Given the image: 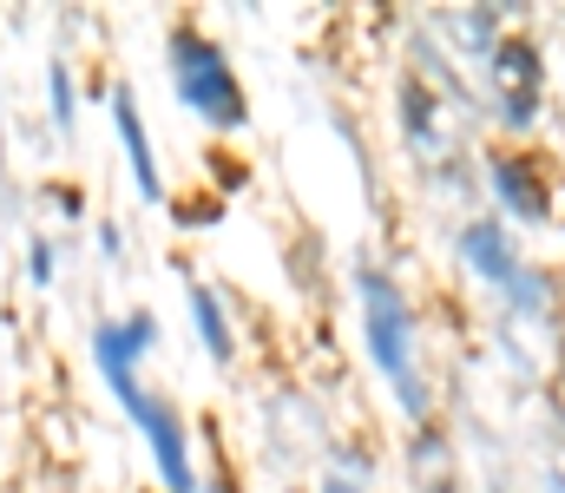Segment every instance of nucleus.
<instances>
[{
	"mask_svg": "<svg viewBox=\"0 0 565 493\" xmlns=\"http://www.w3.org/2000/svg\"><path fill=\"white\" fill-rule=\"evenodd\" d=\"M178 86L191 99V112L217 119V126H237L244 119V93L231 79V66L204 46V40H178Z\"/></svg>",
	"mask_w": 565,
	"mask_h": 493,
	"instance_id": "obj_1",
	"label": "nucleus"
},
{
	"mask_svg": "<svg viewBox=\"0 0 565 493\" xmlns=\"http://www.w3.org/2000/svg\"><path fill=\"white\" fill-rule=\"evenodd\" d=\"M362 303H369V342H375L382 368L402 382V395H408V401H422V395H415V382H408V310H402V297L369 270V277H362Z\"/></svg>",
	"mask_w": 565,
	"mask_h": 493,
	"instance_id": "obj_2",
	"label": "nucleus"
},
{
	"mask_svg": "<svg viewBox=\"0 0 565 493\" xmlns=\"http://www.w3.org/2000/svg\"><path fill=\"white\" fill-rule=\"evenodd\" d=\"M493 79H500V99H507V119H533L540 106V60L526 40H507L493 53Z\"/></svg>",
	"mask_w": 565,
	"mask_h": 493,
	"instance_id": "obj_3",
	"label": "nucleus"
},
{
	"mask_svg": "<svg viewBox=\"0 0 565 493\" xmlns=\"http://www.w3.org/2000/svg\"><path fill=\"white\" fill-rule=\"evenodd\" d=\"M132 415L145 421V435H151V448H158V468H164V481L178 493H191V468H184V441H178V421L158 408V401H132Z\"/></svg>",
	"mask_w": 565,
	"mask_h": 493,
	"instance_id": "obj_4",
	"label": "nucleus"
},
{
	"mask_svg": "<svg viewBox=\"0 0 565 493\" xmlns=\"http://www.w3.org/2000/svg\"><path fill=\"white\" fill-rule=\"evenodd\" d=\"M119 139H126V152H132V171H139V191L145 197H158V171H151V146H145V132H139V112H132V99L119 93Z\"/></svg>",
	"mask_w": 565,
	"mask_h": 493,
	"instance_id": "obj_5",
	"label": "nucleus"
},
{
	"mask_svg": "<svg viewBox=\"0 0 565 493\" xmlns=\"http://www.w3.org/2000/svg\"><path fill=\"white\" fill-rule=\"evenodd\" d=\"M460 244H467V257H473V264H480L487 277H500V283L513 277V257H507V244H500V231H493V224H473V231H467Z\"/></svg>",
	"mask_w": 565,
	"mask_h": 493,
	"instance_id": "obj_6",
	"label": "nucleus"
},
{
	"mask_svg": "<svg viewBox=\"0 0 565 493\" xmlns=\"http://www.w3.org/2000/svg\"><path fill=\"white\" fill-rule=\"evenodd\" d=\"M191 310H198V329H204L211 355H231V329H224V317H217V297H211V290H191Z\"/></svg>",
	"mask_w": 565,
	"mask_h": 493,
	"instance_id": "obj_7",
	"label": "nucleus"
},
{
	"mask_svg": "<svg viewBox=\"0 0 565 493\" xmlns=\"http://www.w3.org/2000/svg\"><path fill=\"white\" fill-rule=\"evenodd\" d=\"M500 191H507V197H513V204H520L526 217L540 211V191H533V178H526L520 164H500Z\"/></svg>",
	"mask_w": 565,
	"mask_h": 493,
	"instance_id": "obj_8",
	"label": "nucleus"
},
{
	"mask_svg": "<svg viewBox=\"0 0 565 493\" xmlns=\"http://www.w3.org/2000/svg\"><path fill=\"white\" fill-rule=\"evenodd\" d=\"M53 119H60V126L73 119V86H66V66H53Z\"/></svg>",
	"mask_w": 565,
	"mask_h": 493,
	"instance_id": "obj_9",
	"label": "nucleus"
},
{
	"mask_svg": "<svg viewBox=\"0 0 565 493\" xmlns=\"http://www.w3.org/2000/svg\"><path fill=\"white\" fill-rule=\"evenodd\" d=\"M46 264H53V250H46V244H33V257H26V270H33V283H46V277H53Z\"/></svg>",
	"mask_w": 565,
	"mask_h": 493,
	"instance_id": "obj_10",
	"label": "nucleus"
},
{
	"mask_svg": "<svg viewBox=\"0 0 565 493\" xmlns=\"http://www.w3.org/2000/svg\"><path fill=\"white\" fill-rule=\"evenodd\" d=\"M559 493H565V487H559Z\"/></svg>",
	"mask_w": 565,
	"mask_h": 493,
	"instance_id": "obj_11",
	"label": "nucleus"
}]
</instances>
